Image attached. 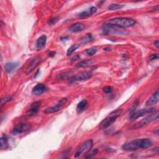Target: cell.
I'll return each instance as SVG.
<instances>
[{"label": "cell", "instance_id": "e0dca14e", "mask_svg": "<svg viewBox=\"0 0 159 159\" xmlns=\"http://www.w3.org/2000/svg\"><path fill=\"white\" fill-rule=\"evenodd\" d=\"M88 107V102L86 100H83L80 102L78 103L77 106V113L80 114L83 113L85 109Z\"/></svg>", "mask_w": 159, "mask_h": 159}, {"label": "cell", "instance_id": "8fae6325", "mask_svg": "<svg viewBox=\"0 0 159 159\" xmlns=\"http://www.w3.org/2000/svg\"><path fill=\"white\" fill-rule=\"evenodd\" d=\"M41 106L40 101H35L31 104L29 109L27 110L26 114L27 116H34L39 111V109Z\"/></svg>", "mask_w": 159, "mask_h": 159}, {"label": "cell", "instance_id": "d6a6232c", "mask_svg": "<svg viewBox=\"0 0 159 159\" xmlns=\"http://www.w3.org/2000/svg\"><path fill=\"white\" fill-rule=\"evenodd\" d=\"M158 45H159L158 40H156L155 42H154V46H155L157 48H158Z\"/></svg>", "mask_w": 159, "mask_h": 159}, {"label": "cell", "instance_id": "603a6c76", "mask_svg": "<svg viewBox=\"0 0 159 159\" xmlns=\"http://www.w3.org/2000/svg\"><path fill=\"white\" fill-rule=\"evenodd\" d=\"M72 150V148H67L65 150H64L61 154L59 155L58 157V158H68L70 154V152Z\"/></svg>", "mask_w": 159, "mask_h": 159}, {"label": "cell", "instance_id": "d4e9b609", "mask_svg": "<svg viewBox=\"0 0 159 159\" xmlns=\"http://www.w3.org/2000/svg\"><path fill=\"white\" fill-rule=\"evenodd\" d=\"M78 48V45L77 44H74V45H72L69 48L68 51H67V52H66V54L67 56H70L71 54H72L73 52H74L77 48Z\"/></svg>", "mask_w": 159, "mask_h": 159}, {"label": "cell", "instance_id": "d6986e66", "mask_svg": "<svg viewBox=\"0 0 159 159\" xmlns=\"http://www.w3.org/2000/svg\"><path fill=\"white\" fill-rule=\"evenodd\" d=\"M17 66H18V64L17 63L8 62L7 64H6L4 66V69L7 72L11 73V72H13L14 70H16Z\"/></svg>", "mask_w": 159, "mask_h": 159}, {"label": "cell", "instance_id": "7c38bea8", "mask_svg": "<svg viewBox=\"0 0 159 159\" xmlns=\"http://www.w3.org/2000/svg\"><path fill=\"white\" fill-rule=\"evenodd\" d=\"M46 87L42 83H39L36 85L33 88L32 93L33 95L35 96H39L42 94H43L46 91Z\"/></svg>", "mask_w": 159, "mask_h": 159}, {"label": "cell", "instance_id": "30bf717a", "mask_svg": "<svg viewBox=\"0 0 159 159\" xmlns=\"http://www.w3.org/2000/svg\"><path fill=\"white\" fill-rule=\"evenodd\" d=\"M31 129V126L27 123H19L14 126L13 129V134L14 135H18L24 132H26Z\"/></svg>", "mask_w": 159, "mask_h": 159}, {"label": "cell", "instance_id": "2e32d148", "mask_svg": "<svg viewBox=\"0 0 159 159\" xmlns=\"http://www.w3.org/2000/svg\"><path fill=\"white\" fill-rule=\"evenodd\" d=\"M96 11H97V8L95 7H91L88 9L85 10L83 12H82L81 13H80L79 17L81 18L88 17L92 14H95Z\"/></svg>", "mask_w": 159, "mask_h": 159}, {"label": "cell", "instance_id": "ffe728a7", "mask_svg": "<svg viewBox=\"0 0 159 159\" xmlns=\"http://www.w3.org/2000/svg\"><path fill=\"white\" fill-rule=\"evenodd\" d=\"M93 62L91 60H85L80 62L76 65V66L77 68H83V67H87L88 66H90V65L92 64Z\"/></svg>", "mask_w": 159, "mask_h": 159}, {"label": "cell", "instance_id": "5b68a950", "mask_svg": "<svg viewBox=\"0 0 159 159\" xmlns=\"http://www.w3.org/2000/svg\"><path fill=\"white\" fill-rule=\"evenodd\" d=\"M158 119V112H154L153 113H151L150 115L147 116V117L144 118V119L140 121L138 123H137L135 126H134V129H137L139 128H141L146 125H147L152 122H154L156 120Z\"/></svg>", "mask_w": 159, "mask_h": 159}, {"label": "cell", "instance_id": "4316f807", "mask_svg": "<svg viewBox=\"0 0 159 159\" xmlns=\"http://www.w3.org/2000/svg\"><path fill=\"white\" fill-rule=\"evenodd\" d=\"M85 52H86V53L87 55H88V56H93V55L96 54V53L97 52V50L96 49V48H88V49H87L86 51H85Z\"/></svg>", "mask_w": 159, "mask_h": 159}, {"label": "cell", "instance_id": "cb8c5ba5", "mask_svg": "<svg viewBox=\"0 0 159 159\" xmlns=\"http://www.w3.org/2000/svg\"><path fill=\"white\" fill-rule=\"evenodd\" d=\"M123 7H124V5H122V4H111L108 7V9L111 11H114V10L120 9L121 8H123Z\"/></svg>", "mask_w": 159, "mask_h": 159}, {"label": "cell", "instance_id": "836d02e7", "mask_svg": "<svg viewBox=\"0 0 159 159\" xmlns=\"http://www.w3.org/2000/svg\"><path fill=\"white\" fill-rule=\"evenodd\" d=\"M55 54H56V52H51L49 53V56L50 57H53L55 56Z\"/></svg>", "mask_w": 159, "mask_h": 159}, {"label": "cell", "instance_id": "5bb4252c", "mask_svg": "<svg viewBox=\"0 0 159 159\" xmlns=\"http://www.w3.org/2000/svg\"><path fill=\"white\" fill-rule=\"evenodd\" d=\"M159 100V92L157 90L156 92L153 94V95L147 101L146 105L147 106H154L158 102Z\"/></svg>", "mask_w": 159, "mask_h": 159}, {"label": "cell", "instance_id": "9c48e42d", "mask_svg": "<svg viewBox=\"0 0 159 159\" xmlns=\"http://www.w3.org/2000/svg\"><path fill=\"white\" fill-rule=\"evenodd\" d=\"M67 101H68V99H67L66 98H62L59 101V102L56 104V105L47 108L46 109L44 110V112L46 114H51V113H56L60 111V110L63 108V106L65 105Z\"/></svg>", "mask_w": 159, "mask_h": 159}, {"label": "cell", "instance_id": "4dcf8cb0", "mask_svg": "<svg viewBox=\"0 0 159 159\" xmlns=\"http://www.w3.org/2000/svg\"><path fill=\"white\" fill-rule=\"evenodd\" d=\"M158 59V53H155V54H152L149 56V59L150 60H154L155 59Z\"/></svg>", "mask_w": 159, "mask_h": 159}, {"label": "cell", "instance_id": "7a4b0ae2", "mask_svg": "<svg viewBox=\"0 0 159 159\" xmlns=\"http://www.w3.org/2000/svg\"><path fill=\"white\" fill-rule=\"evenodd\" d=\"M136 21L128 17H116L109 20L106 24L120 27L121 29L132 27L136 24Z\"/></svg>", "mask_w": 159, "mask_h": 159}, {"label": "cell", "instance_id": "52a82bcc", "mask_svg": "<svg viewBox=\"0 0 159 159\" xmlns=\"http://www.w3.org/2000/svg\"><path fill=\"white\" fill-rule=\"evenodd\" d=\"M155 112V109L154 108H144V109H141L140 110H138L137 111L133 112L131 116L129 118V120L131 121H134L136 119L143 117V116H145L146 114H151Z\"/></svg>", "mask_w": 159, "mask_h": 159}, {"label": "cell", "instance_id": "f1b7e54d", "mask_svg": "<svg viewBox=\"0 0 159 159\" xmlns=\"http://www.w3.org/2000/svg\"><path fill=\"white\" fill-rule=\"evenodd\" d=\"M58 21H59V18L58 17H53V18H52V19H51V20H49L48 24H49L50 26H53V24H56Z\"/></svg>", "mask_w": 159, "mask_h": 159}, {"label": "cell", "instance_id": "83f0119b", "mask_svg": "<svg viewBox=\"0 0 159 159\" xmlns=\"http://www.w3.org/2000/svg\"><path fill=\"white\" fill-rule=\"evenodd\" d=\"M11 100V97L10 96H6V97L3 98L1 100V106H3L4 105H5L6 103H7Z\"/></svg>", "mask_w": 159, "mask_h": 159}, {"label": "cell", "instance_id": "ac0fdd59", "mask_svg": "<svg viewBox=\"0 0 159 159\" xmlns=\"http://www.w3.org/2000/svg\"><path fill=\"white\" fill-rule=\"evenodd\" d=\"M39 63V60L35 59H34L30 63L29 65L28 66L27 69V72H26V74H29V73H31L34 69L35 68V67L38 65Z\"/></svg>", "mask_w": 159, "mask_h": 159}, {"label": "cell", "instance_id": "484cf974", "mask_svg": "<svg viewBox=\"0 0 159 159\" xmlns=\"http://www.w3.org/2000/svg\"><path fill=\"white\" fill-rule=\"evenodd\" d=\"M98 150L97 149H95L92 151H91L90 153L88 152V154H87V155L86 157H85V158H89L93 157L94 156H95L98 154Z\"/></svg>", "mask_w": 159, "mask_h": 159}, {"label": "cell", "instance_id": "277c9868", "mask_svg": "<svg viewBox=\"0 0 159 159\" xmlns=\"http://www.w3.org/2000/svg\"><path fill=\"white\" fill-rule=\"evenodd\" d=\"M93 146V140L89 139L84 142L78 147L75 153V157L78 158L87 155L88 153L92 149Z\"/></svg>", "mask_w": 159, "mask_h": 159}, {"label": "cell", "instance_id": "1f68e13d", "mask_svg": "<svg viewBox=\"0 0 159 159\" xmlns=\"http://www.w3.org/2000/svg\"><path fill=\"white\" fill-rule=\"evenodd\" d=\"M80 58V56H78V55H77L76 56H75L74 57H73V58L72 59V62H75V61H77V60H79Z\"/></svg>", "mask_w": 159, "mask_h": 159}, {"label": "cell", "instance_id": "f546056e", "mask_svg": "<svg viewBox=\"0 0 159 159\" xmlns=\"http://www.w3.org/2000/svg\"><path fill=\"white\" fill-rule=\"evenodd\" d=\"M103 91L106 93H111L112 92V88L111 87H106L103 88Z\"/></svg>", "mask_w": 159, "mask_h": 159}, {"label": "cell", "instance_id": "ba28073f", "mask_svg": "<svg viewBox=\"0 0 159 159\" xmlns=\"http://www.w3.org/2000/svg\"><path fill=\"white\" fill-rule=\"evenodd\" d=\"M93 74L90 72H82L78 73V74L73 76L70 78V81L72 82H83L88 80L92 77Z\"/></svg>", "mask_w": 159, "mask_h": 159}, {"label": "cell", "instance_id": "6da1fadb", "mask_svg": "<svg viewBox=\"0 0 159 159\" xmlns=\"http://www.w3.org/2000/svg\"><path fill=\"white\" fill-rule=\"evenodd\" d=\"M152 144L150 139H139L125 143L122 146V149L125 151H136L147 149L152 145Z\"/></svg>", "mask_w": 159, "mask_h": 159}, {"label": "cell", "instance_id": "3957f363", "mask_svg": "<svg viewBox=\"0 0 159 159\" xmlns=\"http://www.w3.org/2000/svg\"><path fill=\"white\" fill-rule=\"evenodd\" d=\"M123 113V109H118L110 113L106 118L104 119L99 125V129L104 130L111 126Z\"/></svg>", "mask_w": 159, "mask_h": 159}, {"label": "cell", "instance_id": "8992f818", "mask_svg": "<svg viewBox=\"0 0 159 159\" xmlns=\"http://www.w3.org/2000/svg\"><path fill=\"white\" fill-rule=\"evenodd\" d=\"M103 32L106 35H124L127 34L126 32L124 31L123 29L108 24H106L103 27Z\"/></svg>", "mask_w": 159, "mask_h": 159}, {"label": "cell", "instance_id": "44dd1931", "mask_svg": "<svg viewBox=\"0 0 159 159\" xmlns=\"http://www.w3.org/2000/svg\"><path fill=\"white\" fill-rule=\"evenodd\" d=\"M0 142H1V149L5 150L8 148V140L6 136H2L0 139Z\"/></svg>", "mask_w": 159, "mask_h": 159}, {"label": "cell", "instance_id": "4fadbf2b", "mask_svg": "<svg viewBox=\"0 0 159 159\" xmlns=\"http://www.w3.org/2000/svg\"><path fill=\"white\" fill-rule=\"evenodd\" d=\"M85 29V26L80 22H77L72 24L69 28V30L73 33H77L82 32Z\"/></svg>", "mask_w": 159, "mask_h": 159}, {"label": "cell", "instance_id": "9a60e30c", "mask_svg": "<svg viewBox=\"0 0 159 159\" xmlns=\"http://www.w3.org/2000/svg\"><path fill=\"white\" fill-rule=\"evenodd\" d=\"M47 42V36L45 35H42L38 39L35 43V46L37 49L40 50L43 48L46 44Z\"/></svg>", "mask_w": 159, "mask_h": 159}, {"label": "cell", "instance_id": "7402d4cb", "mask_svg": "<svg viewBox=\"0 0 159 159\" xmlns=\"http://www.w3.org/2000/svg\"><path fill=\"white\" fill-rule=\"evenodd\" d=\"M93 40V36L91 34H87L80 39V42L82 44H87Z\"/></svg>", "mask_w": 159, "mask_h": 159}]
</instances>
